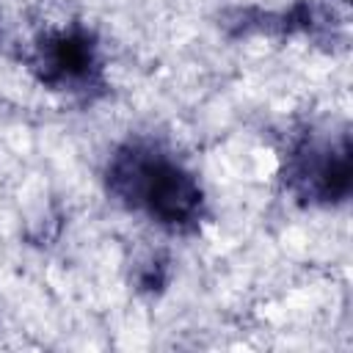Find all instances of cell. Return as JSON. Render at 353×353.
<instances>
[{
  "label": "cell",
  "instance_id": "cell-1",
  "mask_svg": "<svg viewBox=\"0 0 353 353\" xmlns=\"http://www.w3.org/2000/svg\"><path fill=\"white\" fill-rule=\"evenodd\" d=\"M105 188L124 210L176 234L199 229L204 218L199 176L149 138H130L113 149L105 165Z\"/></svg>",
  "mask_w": 353,
  "mask_h": 353
},
{
  "label": "cell",
  "instance_id": "cell-2",
  "mask_svg": "<svg viewBox=\"0 0 353 353\" xmlns=\"http://www.w3.org/2000/svg\"><path fill=\"white\" fill-rule=\"evenodd\" d=\"M284 188L309 207H336L353 188V146L347 124H312L287 149Z\"/></svg>",
  "mask_w": 353,
  "mask_h": 353
},
{
  "label": "cell",
  "instance_id": "cell-3",
  "mask_svg": "<svg viewBox=\"0 0 353 353\" xmlns=\"http://www.w3.org/2000/svg\"><path fill=\"white\" fill-rule=\"evenodd\" d=\"M33 77L55 94L91 99L105 91V61L94 30L72 22L39 33L25 55Z\"/></svg>",
  "mask_w": 353,
  "mask_h": 353
}]
</instances>
